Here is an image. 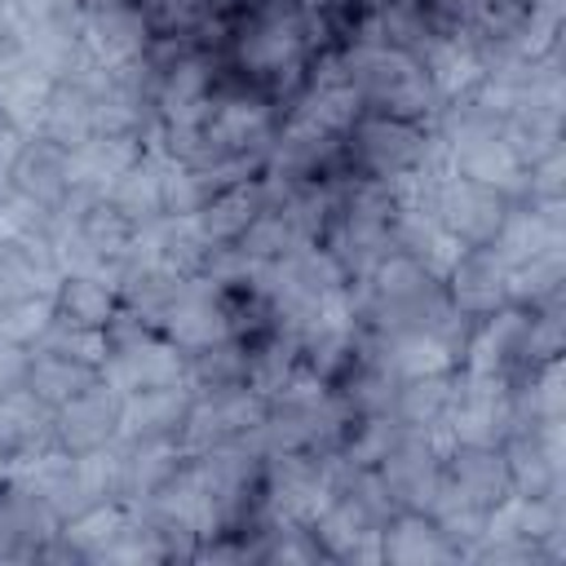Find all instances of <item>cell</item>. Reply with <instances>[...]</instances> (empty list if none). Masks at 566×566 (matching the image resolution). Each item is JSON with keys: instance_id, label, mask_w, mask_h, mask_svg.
<instances>
[{"instance_id": "obj_1", "label": "cell", "mask_w": 566, "mask_h": 566, "mask_svg": "<svg viewBox=\"0 0 566 566\" xmlns=\"http://www.w3.org/2000/svg\"><path fill=\"white\" fill-rule=\"evenodd\" d=\"M345 71H349V84L363 97V111H371V115H394V119H407V124H433V115L442 106L424 66L402 49L349 44L345 49Z\"/></svg>"}, {"instance_id": "obj_2", "label": "cell", "mask_w": 566, "mask_h": 566, "mask_svg": "<svg viewBox=\"0 0 566 566\" xmlns=\"http://www.w3.org/2000/svg\"><path fill=\"white\" fill-rule=\"evenodd\" d=\"M424 142H429V124H407V119L371 115V111H363L354 119V128L345 133V150H349L354 168L376 181L411 172L424 155Z\"/></svg>"}, {"instance_id": "obj_3", "label": "cell", "mask_w": 566, "mask_h": 566, "mask_svg": "<svg viewBox=\"0 0 566 566\" xmlns=\"http://www.w3.org/2000/svg\"><path fill=\"white\" fill-rule=\"evenodd\" d=\"M376 478L385 482L394 509H424L438 495L442 482V455L429 447L424 429H398V438L385 447V455L376 460Z\"/></svg>"}, {"instance_id": "obj_4", "label": "cell", "mask_w": 566, "mask_h": 566, "mask_svg": "<svg viewBox=\"0 0 566 566\" xmlns=\"http://www.w3.org/2000/svg\"><path fill=\"white\" fill-rule=\"evenodd\" d=\"M119 411H124V394L111 389L106 380H93L88 389H80L75 398H66L57 411H53V429H57V442L71 451V455H88V451H102L119 438Z\"/></svg>"}, {"instance_id": "obj_5", "label": "cell", "mask_w": 566, "mask_h": 566, "mask_svg": "<svg viewBox=\"0 0 566 566\" xmlns=\"http://www.w3.org/2000/svg\"><path fill=\"white\" fill-rule=\"evenodd\" d=\"M102 380L111 389H119V394L177 385V380H186V354L164 332H150V336L133 340V345L111 349L106 363H102Z\"/></svg>"}, {"instance_id": "obj_6", "label": "cell", "mask_w": 566, "mask_h": 566, "mask_svg": "<svg viewBox=\"0 0 566 566\" xmlns=\"http://www.w3.org/2000/svg\"><path fill=\"white\" fill-rule=\"evenodd\" d=\"M159 332H164L181 354H195V349H203V345L230 336L226 305H221V283L208 279V274L186 279V287H181V296L168 305Z\"/></svg>"}, {"instance_id": "obj_7", "label": "cell", "mask_w": 566, "mask_h": 566, "mask_svg": "<svg viewBox=\"0 0 566 566\" xmlns=\"http://www.w3.org/2000/svg\"><path fill=\"white\" fill-rule=\"evenodd\" d=\"M442 486L455 500H464V504H473L482 513H491L500 500L513 495L509 464H504L500 447H464V442H455V451L442 460Z\"/></svg>"}, {"instance_id": "obj_8", "label": "cell", "mask_w": 566, "mask_h": 566, "mask_svg": "<svg viewBox=\"0 0 566 566\" xmlns=\"http://www.w3.org/2000/svg\"><path fill=\"white\" fill-rule=\"evenodd\" d=\"M9 186L22 199H31L44 212H53L66 199V190H71V150L57 146V142H49L44 133H27L22 146H18V155H13Z\"/></svg>"}, {"instance_id": "obj_9", "label": "cell", "mask_w": 566, "mask_h": 566, "mask_svg": "<svg viewBox=\"0 0 566 566\" xmlns=\"http://www.w3.org/2000/svg\"><path fill=\"white\" fill-rule=\"evenodd\" d=\"M190 385H159V389H137L124 394V411H119V438H137V442H177L186 416H190Z\"/></svg>"}, {"instance_id": "obj_10", "label": "cell", "mask_w": 566, "mask_h": 566, "mask_svg": "<svg viewBox=\"0 0 566 566\" xmlns=\"http://www.w3.org/2000/svg\"><path fill=\"white\" fill-rule=\"evenodd\" d=\"M150 44V22L142 4H106V9H84V49L102 66H119L142 57Z\"/></svg>"}, {"instance_id": "obj_11", "label": "cell", "mask_w": 566, "mask_h": 566, "mask_svg": "<svg viewBox=\"0 0 566 566\" xmlns=\"http://www.w3.org/2000/svg\"><path fill=\"white\" fill-rule=\"evenodd\" d=\"M447 292H451L460 314L486 318L491 310L509 305V265L486 243L482 248H464L455 270L447 274Z\"/></svg>"}, {"instance_id": "obj_12", "label": "cell", "mask_w": 566, "mask_h": 566, "mask_svg": "<svg viewBox=\"0 0 566 566\" xmlns=\"http://www.w3.org/2000/svg\"><path fill=\"white\" fill-rule=\"evenodd\" d=\"M49 88H53V75L22 44L0 57V111L9 115V124L18 133H35L40 128Z\"/></svg>"}, {"instance_id": "obj_13", "label": "cell", "mask_w": 566, "mask_h": 566, "mask_svg": "<svg viewBox=\"0 0 566 566\" xmlns=\"http://www.w3.org/2000/svg\"><path fill=\"white\" fill-rule=\"evenodd\" d=\"M142 155L137 133H93L88 142L71 146V186H88L93 195H106Z\"/></svg>"}, {"instance_id": "obj_14", "label": "cell", "mask_w": 566, "mask_h": 566, "mask_svg": "<svg viewBox=\"0 0 566 566\" xmlns=\"http://www.w3.org/2000/svg\"><path fill=\"white\" fill-rule=\"evenodd\" d=\"M380 562H402V566H424V562H460L455 548L442 539L438 522L424 509H398L380 526Z\"/></svg>"}, {"instance_id": "obj_15", "label": "cell", "mask_w": 566, "mask_h": 566, "mask_svg": "<svg viewBox=\"0 0 566 566\" xmlns=\"http://www.w3.org/2000/svg\"><path fill=\"white\" fill-rule=\"evenodd\" d=\"M265 208V186H261V177L256 181H243V186H230V190H221V195H212L199 212H195V226H199V234L212 243V248H226V243H234L248 226H252V217Z\"/></svg>"}, {"instance_id": "obj_16", "label": "cell", "mask_w": 566, "mask_h": 566, "mask_svg": "<svg viewBox=\"0 0 566 566\" xmlns=\"http://www.w3.org/2000/svg\"><path fill=\"white\" fill-rule=\"evenodd\" d=\"M35 133H44L49 142H57L66 150L80 146V142H88L93 137V93L80 80H53Z\"/></svg>"}, {"instance_id": "obj_17", "label": "cell", "mask_w": 566, "mask_h": 566, "mask_svg": "<svg viewBox=\"0 0 566 566\" xmlns=\"http://www.w3.org/2000/svg\"><path fill=\"white\" fill-rule=\"evenodd\" d=\"M93 380H102V367H88V363H80V358L53 354V349H31V367H27V380H22V385L57 411L66 398H75V394L88 389Z\"/></svg>"}, {"instance_id": "obj_18", "label": "cell", "mask_w": 566, "mask_h": 566, "mask_svg": "<svg viewBox=\"0 0 566 566\" xmlns=\"http://www.w3.org/2000/svg\"><path fill=\"white\" fill-rule=\"evenodd\" d=\"M159 181H164V155L142 150L137 164L106 190V199H111L133 226H146V221L164 217V190H159Z\"/></svg>"}, {"instance_id": "obj_19", "label": "cell", "mask_w": 566, "mask_h": 566, "mask_svg": "<svg viewBox=\"0 0 566 566\" xmlns=\"http://www.w3.org/2000/svg\"><path fill=\"white\" fill-rule=\"evenodd\" d=\"M115 310H119V292L97 274H62L53 292V314L80 327H106Z\"/></svg>"}, {"instance_id": "obj_20", "label": "cell", "mask_w": 566, "mask_h": 566, "mask_svg": "<svg viewBox=\"0 0 566 566\" xmlns=\"http://www.w3.org/2000/svg\"><path fill=\"white\" fill-rule=\"evenodd\" d=\"M455 371V367H451ZM451 371H424V376H402L394 389V407L389 416L407 429H424L442 416L447 394H451Z\"/></svg>"}, {"instance_id": "obj_21", "label": "cell", "mask_w": 566, "mask_h": 566, "mask_svg": "<svg viewBox=\"0 0 566 566\" xmlns=\"http://www.w3.org/2000/svg\"><path fill=\"white\" fill-rule=\"evenodd\" d=\"M234 248H239L248 261H283V256L310 248V239H305L279 208H261V212L252 217V226L234 239Z\"/></svg>"}, {"instance_id": "obj_22", "label": "cell", "mask_w": 566, "mask_h": 566, "mask_svg": "<svg viewBox=\"0 0 566 566\" xmlns=\"http://www.w3.org/2000/svg\"><path fill=\"white\" fill-rule=\"evenodd\" d=\"M53 323V296H22L13 305L0 310V336L18 340V345H35L44 336V327Z\"/></svg>"}, {"instance_id": "obj_23", "label": "cell", "mask_w": 566, "mask_h": 566, "mask_svg": "<svg viewBox=\"0 0 566 566\" xmlns=\"http://www.w3.org/2000/svg\"><path fill=\"white\" fill-rule=\"evenodd\" d=\"M27 367H31V349L0 336V389L22 385V380H27Z\"/></svg>"}, {"instance_id": "obj_24", "label": "cell", "mask_w": 566, "mask_h": 566, "mask_svg": "<svg viewBox=\"0 0 566 566\" xmlns=\"http://www.w3.org/2000/svg\"><path fill=\"white\" fill-rule=\"evenodd\" d=\"M9 128H13V124H9V115H4V111H0V137H4V133H9Z\"/></svg>"}, {"instance_id": "obj_25", "label": "cell", "mask_w": 566, "mask_h": 566, "mask_svg": "<svg viewBox=\"0 0 566 566\" xmlns=\"http://www.w3.org/2000/svg\"><path fill=\"white\" fill-rule=\"evenodd\" d=\"M0 486H4V460H0Z\"/></svg>"}]
</instances>
